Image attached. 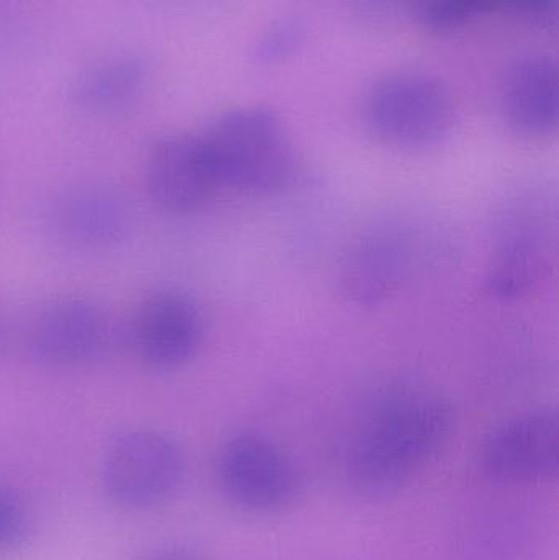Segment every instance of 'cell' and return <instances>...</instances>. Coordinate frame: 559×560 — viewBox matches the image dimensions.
I'll list each match as a JSON object with an SVG mask.
<instances>
[{
  "label": "cell",
  "mask_w": 559,
  "mask_h": 560,
  "mask_svg": "<svg viewBox=\"0 0 559 560\" xmlns=\"http://www.w3.org/2000/svg\"><path fill=\"white\" fill-rule=\"evenodd\" d=\"M535 26H554L558 19V0H502V9Z\"/></svg>",
  "instance_id": "cell-18"
},
{
  "label": "cell",
  "mask_w": 559,
  "mask_h": 560,
  "mask_svg": "<svg viewBox=\"0 0 559 560\" xmlns=\"http://www.w3.org/2000/svg\"><path fill=\"white\" fill-rule=\"evenodd\" d=\"M559 74L550 56L517 59L502 82V115L519 137L545 140L554 137L559 121Z\"/></svg>",
  "instance_id": "cell-13"
},
{
  "label": "cell",
  "mask_w": 559,
  "mask_h": 560,
  "mask_svg": "<svg viewBox=\"0 0 559 560\" xmlns=\"http://www.w3.org/2000/svg\"><path fill=\"white\" fill-rule=\"evenodd\" d=\"M417 0H353L354 10L371 22H387L416 12Z\"/></svg>",
  "instance_id": "cell-19"
},
{
  "label": "cell",
  "mask_w": 559,
  "mask_h": 560,
  "mask_svg": "<svg viewBox=\"0 0 559 560\" xmlns=\"http://www.w3.org/2000/svg\"><path fill=\"white\" fill-rule=\"evenodd\" d=\"M442 255V238L429 223L389 217L364 229L341 261L345 295L360 306H381L399 296Z\"/></svg>",
  "instance_id": "cell-4"
},
{
  "label": "cell",
  "mask_w": 559,
  "mask_h": 560,
  "mask_svg": "<svg viewBox=\"0 0 559 560\" xmlns=\"http://www.w3.org/2000/svg\"><path fill=\"white\" fill-rule=\"evenodd\" d=\"M481 464L496 482L534 483L557 477L558 411L538 408L499 424L482 443Z\"/></svg>",
  "instance_id": "cell-9"
},
{
  "label": "cell",
  "mask_w": 559,
  "mask_h": 560,
  "mask_svg": "<svg viewBox=\"0 0 559 560\" xmlns=\"http://www.w3.org/2000/svg\"><path fill=\"white\" fill-rule=\"evenodd\" d=\"M304 39V28L294 20H282L263 33L256 42L253 56L259 65L271 66L294 55Z\"/></svg>",
  "instance_id": "cell-17"
},
{
  "label": "cell",
  "mask_w": 559,
  "mask_h": 560,
  "mask_svg": "<svg viewBox=\"0 0 559 560\" xmlns=\"http://www.w3.org/2000/svg\"><path fill=\"white\" fill-rule=\"evenodd\" d=\"M186 479V456L176 440L153 428L115 436L102 459V483L124 509L150 510L177 495Z\"/></svg>",
  "instance_id": "cell-6"
},
{
  "label": "cell",
  "mask_w": 559,
  "mask_h": 560,
  "mask_svg": "<svg viewBox=\"0 0 559 560\" xmlns=\"http://www.w3.org/2000/svg\"><path fill=\"white\" fill-rule=\"evenodd\" d=\"M151 74V65L140 55L105 59L82 71L69 88L75 107L89 114H114L130 107Z\"/></svg>",
  "instance_id": "cell-14"
},
{
  "label": "cell",
  "mask_w": 559,
  "mask_h": 560,
  "mask_svg": "<svg viewBox=\"0 0 559 560\" xmlns=\"http://www.w3.org/2000/svg\"><path fill=\"white\" fill-rule=\"evenodd\" d=\"M144 180L154 206L173 215L196 212L219 187L200 137L190 135L158 140L148 154Z\"/></svg>",
  "instance_id": "cell-12"
},
{
  "label": "cell",
  "mask_w": 559,
  "mask_h": 560,
  "mask_svg": "<svg viewBox=\"0 0 559 560\" xmlns=\"http://www.w3.org/2000/svg\"><path fill=\"white\" fill-rule=\"evenodd\" d=\"M217 479L225 499L253 515L284 512L301 492L298 467L288 453L271 438L249 431L223 444Z\"/></svg>",
  "instance_id": "cell-7"
},
{
  "label": "cell",
  "mask_w": 559,
  "mask_h": 560,
  "mask_svg": "<svg viewBox=\"0 0 559 560\" xmlns=\"http://www.w3.org/2000/svg\"><path fill=\"white\" fill-rule=\"evenodd\" d=\"M558 256V199L545 184L515 187L492 219V255L486 289L517 300L550 278Z\"/></svg>",
  "instance_id": "cell-2"
},
{
  "label": "cell",
  "mask_w": 559,
  "mask_h": 560,
  "mask_svg": "<svg viewBox=\"0 0 559 560\" xmlns=\"http://www.w3.org/2000/svg\"><path fill=\"white\" fill-rule=\"evenodd\" d=\"M501 9L502 0H417L414 15L433 32H450L481 13Z\"/></svg>",
  "instance_id": "cell-15"
},
{
  "label": "cell",
  "mask_w": 559,
  "mask_h": 560,
  "mask_svg": "<svg viewBox=\"0 0 559 560\" xmlns=\"http://www.w3.org/2000/svg\"><path fill=\"white\" fill-rule=\"evenodd\" d=\"M46 222L56 238L71 248L102 252L127 238L133 213L118 190L104 184H79L49 202Z\"/></svg>",
  "instance_id": "cell-11"
},
{
  "label": "cell",
  "mask_w": 559,
  "mask_h": 560,
  "mask_svg": "<svg viewBox=\"0 0 559 560\" xmlns=\"http://www.w3.org/2000/svg\"><path fill=\"white\" fill-rule=\"evenodd\" d=\"M200 141L219 186L281 194L301 179V158L271 108L225 112L200 135Z\"/></svg>",
  "instance_id": "cell-3"
},
{
  "label": "cell",
  "mask_w": 559,
  "mask_h": 560,
  "mask_svg": "<svg viewBox=\"0 0 559 560\" xmlns=\"http://www.w3.org/2000/svg\"><path fill=\"white\" fill-rule=\"evenodd\" d=\"M455 428V407L439 390L406 382L384 388L345 447L347 482L363 499L396 495L445 450Z\"/></svg>",
  "instance_id": "cell-1"
},
{
  "label": "cell",
  "mask_w": 559,
  "mask_h": 560,
  "mask_svg": "<svg viewBox=\"0 0 559 560\" xmlns=\"http://www.w3.org/2000/svg\"><path fill=\"white\" fill-rule=\"evenodd\" d=\"M361 115L377 141L404 151L439 147L455 125L449 89L439 79L416 71L376 79L364 94Z\"/></svg>",
  "instance_id": "cell-5"
},
{
  "label": "cell",
  "mask_w": 559,
  "mask_h": 560,
  "mask_svg": "<svg viewBox=\"0 0 559 560\" xmlns=\"http://www.w3.org/2000/svg\"><path fill=\"white\" fill-rule=\"evenodd\" d=\"M32 515L25 500L0 483V555L15 551L28 538Z\"/></svg>",
  "instance_id": "cell-16"
},
{
  "label": "cell",
  "mask_w": 559,
  "mask_h": 560,
  "mask_svg": "<svg viewBox=\"0 0 559 560\" xmlns=\"http://www.w3.org/2000/svg\"><path fill=\"white\" fill-rule=\"evenodd\" d=\"M206 338V316L189 293L163 289L138 306L131 342L140 361L154 371H174L193 361Z\"/></svg>",
  "instance_id": "cell-10"
},
{
  "label": "cell",
  "mask_w": 559,
  "mask_h": 560,
  "mask_svg": "<svg viewBox=\"0 0 559 560\" xmlns=\"http://www.w3.org/2000/svg\"><path fill=\"white\" fill-rule=\"evenodd\" d=\"M112 322L88 299H59L35 313L26 329V348L49 368H81L101 359L112 342Z\"/></svg>",
  "instance_id": "cell-8"
},
{
  "label": "cell",
  "mask_w": 559,
  "mask_h": 560,
  "mask_svg": "<svg viewBox=\"0 0 559 560\" xmlns=\"http://www.w3.org/2000/svg\"><path fill=\"white\" fill-rule=\"evenodd\" d=\"M144 560H200L196 552L184 548L163 549V551L151 555Z\"/></svg>",
  "instance_id": "cell-20"
}]
</instances>
